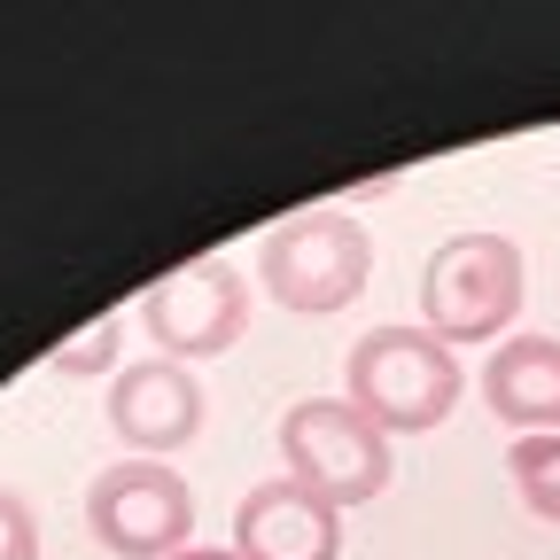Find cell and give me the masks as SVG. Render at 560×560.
<instances>
[{
    "label": "cell",
    "mask_w": 560,
    "mask_h": 560,
    "mask_svg": "<svg viewBox=\"0 0 560 560\" xmlns=\"http://www.w3.org/2000/svg\"><path fill=\"white\" fill-rule=\"evenodd\" d=\"M350 405H359L382 436H429L452 420L467 374H459V350L429 327H366L342 359Z\"/></svg>",
    "instance_id": "cell-1"
},
{
    "label": "cell",
    "mask_w": 560,
    "mask_h": 560,
    "mask_svg": "<svg viewBox=\"0 0 560 560\" xmlns=\"http://www.w3.org/2000/svg\"><path fill=\"white\" fill-rule=\"evenodd\" d=\"M257 280L272 289V304H289V312H304V319L342 312V304H359L366 280H374V234H366L359 210L312 202V210H296V219L265 226V242H257Z\"/></svg>",
    "instance_id": "cell-2"
},
{
    "label": "cell",
    "mask_w": 560,
    "mask_h": 560,
    "mask_svg": "<svg viewBox=\"0 0 560 560\" xmlns=\"http://www.w3.org/2000/svg\"><path fill=\"white\" fill-rule=\"evenodd\" d=\"M522 312V249L506 234H452L420 272V327L444 342H499Z\"/></svg>",
    "instance_id": "cell-3"
},
{
    "label": "cell",
    "mask_w": 560,
    "mask_h": 560,
    "mask_svg": "<svg viewBox=\"0 0 560 560\" xmlns=\"http://www.w3.org/2000/svg\"><path fill=\"white\" fill-rule=\"evenodd\" d=\"M280 459L289 482L319 490L327 506H366L389 490V436L350 397H304L280 420Z\"/></svg>",
    "instance_id": "cell-4"
},
{
    "label": "cell",
    "mask_w": 560,
    "mask_h": 560,
    "mask_svg": "<svg viewBox=\"0 0 560 560\" xmlns=\"http://www.w3.org/2000/svg\"><path fill=\"white\" fill-rule=\"evenodd\" d=\"M140 327H149L156 359H219L249 327V280L234 257H187L164 280L140 289Z\"/></svg>",
    "instance_id": "cell-5"
},
{
    "label": "cell",
    "mask_w": 560,
    "mask_h": 560,
    "mask_svg": "<svg viewBox=\"0 0 560 560\" xmlns=\"http://www.w3.org/2000/svg\"><path fill=\"white\" fill-rule=\"evenodd\" d=\"M86 529L117 560H179L195 529V490L164 459H117L86 482Z\"/></svg>",
    "instance_id": "cell-6"
},
{
    "label": "cell",
    "mask_w": 560,
    "mask_h": 560,
    "mask_svg": "<svg viewBox=\"0 0 560 560\" xmlns=\"http://www.w3.org/2000/svg\"><path fill=\"white\" fill-rule=\"evenodd\" d=\"M234 552L242 560H335L342 552V506L319 490L272 475L234 506Z\"/></svg>",
    "instance_id": "cell-7"
},
{
    "label": "cell",
    "mask_w": 560,
    "mask_h": 560,
    "mask_svg": "<svg viewBox=\"0 0 560 560\" xmlns=\"http://www.w3.org/2000/svg\"><path fill=\"white\" fill-rule=\"evenodd\" d=\"M109 429H117L140 459L195 444V429H202V389H195V374L172 366V359L125 366V374L109 382Z\"/></svg>",
    "instance_id": "cell-8"
},
{
    "label": "cell",
    "mask_w": 560,
    "mask_h": 560,
    "mask_svg": "<svg viewBox=\"0 0 560 560\" xmlns=\"http://www.w3.org/2000/svg\"><path fill=\"white\" fill-rule=\"evenodd\" d=\"M482 405L514 436H560V335H514L490 350Z\"/></svg>",
    "instance_id": "cell-9"
},
{
    "label": "cell",
    "mask_w": 560,
    "mask_h": 560,
    "mask_svg": "<svg viewBox=\"0 0 560 560\" xmlns=\"http://www.w3.org/2000/svg\"><path fill=\"white\" fill-rule=\"evenodd\" d=\"M506 475H514L522 506H529L537 522H560V436H514Z\"/></svg>",
    "instance_id": "cell-10"
},
{
    "label": "cell",
    "mask_w": 560,
    "mask_h": 560,
    "mask_svg": "<svg viewBox=\"0 0 560 560\" xmlns=\"http://www.w3.org/2000/svg\"><path fill=\"white\" fill-rule=\"evenodd\" d=\"M117 350H125V319L102 312L94 327H79V335L55 350V374H109V366H117Z\"/></svg>",
    "instance_id": "cell-11"
},
{
    "label": "cell",
    "mask_w": 560,
    "mask_h": 560,
    "mask_svg": "<svg viewBox=\"0 0 560 560\" xmlns=\"http://www.w3.org/2000/svg\"><path fill=\"white\" fill-rule=\"evenodd\" d=\"M0 560H39V514L0 482Z\"/></svg>",
    "instance_id": "cell-12"
},
{
    "label": "cell",
    "mask_w": 560,
    "mask_h": 560,
    "mask_svg": "<svg viewBox=\"0 0 560 560\" xmlns=\"http://www.w3.org/2000/svg\"><path fill=\"white\" fill-rule=\"evenodd\" d=\"M179 560H242V552H234V545H226V552H210V545H187Z\"/></svg>",
    "instance_id": "cell-13"
}]
</instances>
